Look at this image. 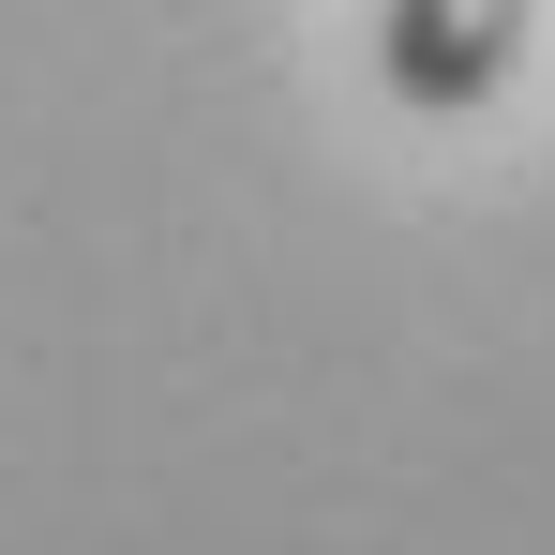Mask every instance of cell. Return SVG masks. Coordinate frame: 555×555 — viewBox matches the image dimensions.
I'll return each mask as SVG.
<instances>
[{
    "mask_svg": "<svg viewBox=\"0 0 555 555\" xmlns=\"http://www.w3.org/2000/svg\"><path fill=\"white\" fill-rule=\"evenodd\" d=\"M555 0H375V91L405 120H465L526 76Z\"/></svg>",
    "mask_w": 555,
    "mask_h": 555,
    "instance_id": "1",
    "label": "cell"
}]
</instances>
